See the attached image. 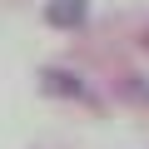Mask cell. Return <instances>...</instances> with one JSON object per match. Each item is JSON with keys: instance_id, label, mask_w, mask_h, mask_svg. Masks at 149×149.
Returning a JSON list of instances; mask_svg holds the SVG:
<instances>
[{"instance_id": "obj_1", "label": "cell", "mask_w": 149, "mask_h": 149, "mask_svg": "<svg viewBox=\"0 0 149 149\" xmlns=\"http://www.w3.org/2000/svg\"><path fill=\"white\" fill-rule=\"evenodd\" d=\"M85 15H90V0H50V5H45V20L60 25V30L85 25Z\"/></svg>"}, {"instance_id": "obj_2", "label": "cell", "mask_w": 149, "mask_h": 149, "mask_svg": "<svg viewBox=\"0 0 149 149\" xmlns=\"http://www.w3.org/2000/svg\"><path fill=\"white\" fill-rule=\"evenodd\" d=\"M40 80H45V90H50V95H85V85L74 80V74H65V70H45Z\"/></svg>"}]
</instances>
